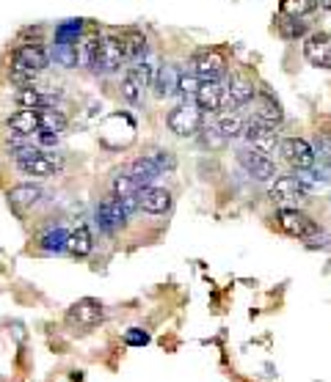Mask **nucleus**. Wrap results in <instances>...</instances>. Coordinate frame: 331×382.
<instances>
[{
    "instance_id": "nucleus-25",
    "label": "nucleus",
    "mask_w": 331,
    "mask_h": 382,
    "mask_svg": "<svg viewBox=\"0 0 331 382\" xmlns=\"http://www.w3.org/2000/svg\"><path fill=\"white\" fill-rule=\"evenodd\" d=\"M243 124H246V122H243V116H240L237 110H232V108H230V110H224V113L218 116V124H216V129H218V132H221V135L230 140V138L243 135Z\"/></svg>"
},
{
    "instance_id": "nucleus-18",
    "label": "nucleus",
    "mask_w": 331,
    "mask_h": 382,
    "mask_svg": "<svg viewBox=\"0 0 331 382\" xmlns=\"http://www.w3.org/2000/svg\"><path fill=\"white\" fill-rule=\"evenodd\" d=\"M254 96H257L254 80H251L248 75L235 72V75L230 78V85H227V105H230V108H243V105H248Z\"/></svg>"
},
{
    "instance_id": "nucleus-3",
    "label": "nucleus",
    "mask_w": 331,
    "mask_h": 382,
    "mask_svg": "<svg viewBox=\"0 0 331 382\" xmlns=\"http://www.w3.org/2000/svg\"><path fill=\"white\" fill-rule=\"evenodd\" d=\"M243 135H246V140L251 143V149H257V152H262V154H271V152L276 149V143H279L276 124H268V122H262V119H257V116H251V119L243 124Z\"/></svg>"
},
{
    "instance_id": "nucleus-2",
    "label": "nucleus",
    "mask_w": 331,
    "mask_h": 382,
    "mask_svg": "<svg viewBox=\"0 0 331 382\" xmlns=\"http://www.w3.org/2000/svg\"><path fill=\"white\" fill-rule=\"evenodd\" d=\"M155 80V69L146 64V61H139V64H133L130 69H127V75H125V80H122V96L130 102V105H141L143 102V94H146V88L152 85Z\"/></svg>"
},
{
    "instance_id": "nucleus-6",
    "label": "nucleus",
    "mask_w": 331,
    "mask_h": 382,
    "mask_svg": "<svg viewBox=\"0 0 331 382\" xmlns=\"http://www.w3.org/2000/svg\"><path fill=\"white\" fill-rule=\"evenodd\" d=\"M113 132H116V138L111 140V149L130 146L133 138H136V122H133L127 113H113V116H108V119L102 122V127H99V138L105 140V138H111Z\"/></svg>"
},
{
    "instance_id": "nucleus-4",
    "label": "nucleus",
    "mask_w": 331,
    "mask_h": 382,
    "mask_svg": "<svg viewBox=\"0 0 331 382\" xmlns=\"http://www.w3.org/2000/svg\"><path fill=\"white\" fill-rule=\"evenodd\" d=\"M166 124L169 129L174 132V135H180V138H193V135H199L202 132V110L196 108V105H177L171 113H169V119H166Z\"/></svg>"
},
{
    "instance_id": "nucleus-38",
    "label": "nucleus",
    "mask_w": 331,
    "mask_h": 382,
    "mask_svg": "<svg viewBox=\"0 0 331 382\" xmlns=\"http://www.w3.org/2000/svg\"><path fill=\"white\" fill-rule=\"evenodd\" d=\"M318 3H321L323 8H329V11H331V0H318Z\"/></svg>"
},
{
    "instance_id": "nucleus-19",
    "label": "nucleus",
    "mask_w": 331,
    "mask_h": 382,
    "mask_svg": "<svg viewBox=\"0 0 331 382\" xmlns=\"http://www.w3.org/2000/svg\"><path fill=\"white\" fill-rule=\"evenodd\" d=\"M17 105L20 108H31V110H50L55 108L58 102V94H50V91H42V88H34V85H25L14 94Z\"/></svg>"
},
{
    "instance_id": "nucleus-1",
    "label": "nucleus",
    "mask_w": 331,
    "mask_h": 382,
    "mask_svg": "<svg viewBox=\"0 0 331 382\" xmlns=\"http://www.w3.org/2000/svg\"><path fill=\"white\" fill-rule=\"evenodd\" d=\"M86 61L94 72L111 75L116 69H122L125 58V42L119 36H92L86 42Z\"/></svg>"
},
{
    "instance_id": "nucleus-16",
    "label": "nucleus",
    "mask_w": 331,
    "mask_h": 382,
    "mask_svg": "<svg viewBox=\"0 0 331 382\" xmlns=\"http://www.w3.org/2000/svg\"><path fill=\"white\" fill-rule=\"evenodd\" d=\"M6 127L11 129L14 135H20V138L39 135V132H42V110L22 108V110H17L14 116H8V119H6Z\"/></svg>"
},
{
    "instance_id": "nucleus-35",
    "label": "nucleus",
    "mask_w": 331,
    "mask_h": 382,
    "mask_svg": "<svg viewBox=\"0 0 331 382\" xmlns=\"http://www.w3.org/2000/svg\"><path fill=\"white\" fill-rule=\"evenodd\" d=\"M202 143H204V146H210V149H221V146L227 143V138H224L218 129L213 127V129H204V135H202Z\"/></svg>"
},
{
    "instance_id": "nucleus-32",
    "label": "nucleus",
    "mask_w": 331,
    "mask_h": 382,
    "mask_svg": "<svg viewBox=\"0 0 331 382\" xmlns=\"http://www.w3.org/2000/svg\"><path fill=\"white\" fill-rule=\"evenodd\" d=\"M315 160H321L323 166H331V132H318L315 143H312Z\"/></svg>"
},
{
    "instance_id": "nucleus-30",
    "label": "nucleus",
    "mask_w": 331,
    "mask_h": 382,
    "mask_svg": "<svg viewBox=\"0 0 331 382\" xmlns=\"http://www.w3.org/2000/svg\"><path fill=\"white\" fill-rule=\"evenodd\" d=\"M139 184L130 179V173H119L116 179H113V196L116 198H133V196H139Z\"/></svg>"
},
{
    "instance_id": "nucleus-26",
    "label": "nucleus",
    "mask_w": 331,
    "mask_h": 382,
    "mask_svg": "<svg viewBox=\"0 0 331 382\" xmlns=\"http://www.w3.org/2000/svg\"><path fill=\"white\" fill-rule=\"evenodd\" d=\"M42 198V187L36 184H17L14 190H8V201L17 207H34Z\"/></svg>"
},
{
    "instance_id": "nucleus-33",
    "label": "nucleus",
    "mask_w": 331,
    "mask_h": 382,
    "mask_svg": "<svg viewBox=\"0 0 331 382\" xmlns=\"http://www.w3.org/2000/svg\"><path fill=\"white\" fill-rule=\"evenodd\" d=\"M42 248L45 251H64L66 248V234L64 231H50L48 237L42 240Z\"/></svg>"
},
{
    "instance_id": "nucleus-27",
    "label": "nucleus",
    "mask_w": 331,
    "mask_h": 382,
    "mask_svg": "<svg viewBox=\"0 0 331 382\" xmlns=\"http://www.w3.org/2000/svg\"><path fill=\"white\" fill-rule=\"evenodd\" d=\"M125 42V58L139 64L143 55H146V39H143L141 31H127V36L122 39Z\"/></svg>"
},
{
    "instance_id": "nucleus-29",
    "label": "nucleus",
    "mask_w": 331,
    "mask_h": 382,
    "mask_svg": "<svg viewBox=\"0 0 331 382\" xmlns=\"http://www.w3.org/2000/svg\"><path fill=\"white\" fill-rule=\"evenodd\" d=\"M315 6H318V0H282V14L284 17H293V20H301Z\"/></svg>"
},
{
    "instance_id": "nucleus-14",
    "label": "nucleus",
    "mask_w": 331,
    "mask_h": 382,
    "mask_svg": "<svg viewBox=\"0 0 331 382\" xmlns=\"http://www.w3.org/2000/svg\"><path fill=\"white\" fill-rule=\"evenodd\" d=\"M304 58L318 69H331V36L307 34L304 36Z\"/></svg>"
},
{
    "instance_id": "nucleus-23",
    "label": "nucleus",
    "mask_w": 331,
    "mask_h": 382,
    "mask_svg": "<svg viewBox=\"0 0 331 382\" xmlns=\"http://www.w3.org/2000/svg\"><path fill=\"white\" fill-rule=\"evenodd\" d=\"M130 179L139 184V187H149L157 176H160V168L155 166V160L152 157H139V160H133V166H130Z\"/></svg>"
},
{
    "instance_id": "nucleus-22",
    "label": "nucleus",
    "mask_w": 331,
    "mask_h": 382,
    "mask_svg": "<svg viewBox=\"0 0 331 382\" xmlns=\"http://www.w3.org/2000/svg\"><path fill=\"white\" fill-rule=\"evenodd\" d=\"M254 116H257V119H262V122H268V124H282V119H284L279 102H276V99H274L268 91H262V94L257 96Z\"/></svg>"
},
{
    "instance_id": "nucleus-15",
    "label": "nucleus",
    "mask_w": 331,
    "mask_h": 382,
    "mask_svg": "<svg viewBox=\"0 0 331 382\" xmlns=\"http://www.w3.org/2000/svg\"><path fill=\"white\" fill-rule=\"evenodd\" d=\"M125 220H127V212L122 210V204H119L116 196H108V198L99 201V207H97V223H99V228L105 234H113Z\"/></svg>"
},
{
    "instance_id": "nucleus-12",
    "label": "nucleus",
    "mask_w": 331,
    "mask_h": 382,
    "mask_svg": "<svg viewBox=\"0 0 331 382\" xmlns=\"http://www.w3.org/2000/svg\"><path fill=\"white\" fill-rule=\"evenodd\" d=\"M102 316H105L102 302L86 297V300H78V302L69 308L66 322H69L72 328H94L97 322H102Z\"/></svg>"
},
{
    "instance_id": "nucleus-28",
    "label": "nucleus",
    "mask_w": 331,
    "mask_h": 382,
    "mask_svg": "<svg viewBox=\"0 0 331 382\" xmlns=\"http://www.w3.org/2000/svg\"><path fill=\"white\" fill-rule=\"evenodd\" d=\"M279 36L287 42H298L307 36V22L304 20H293V17H282L279 20Z\"/></svg>"
},
{
    "instance_id": "nucleus-34",
    "label": "nucleus",
    "mask_w": 331,
    "mask_h": 382,
    "mask_svg": "<svg viewBox=\"0 0 331 382\" xmlns=\"http://www.w3.org/2000/svg\"><path fill=\"white\" fill-rule=\"evenodd\" d=\"M152 160H155V166L160 168V173H163L166 168L174 170V166H177L174 154H171V152H163V149H160V152H155V154H152Z\"/></svg>"
},
{
    "instance_id": "nucleus-11",
    "label": "nucleus",
    "mask_w": 331,
    "mask_h": 382,
    "mask_svg": "<svg viewBox=\"0 0 331 382\" xmlns=\"http://www.w3.org/2000/svg\"><path fill=\"white\" fill-rule=\"evenodd\" d=\"M237 160H240L243 170H246L248 176H254L257 182H271V179H276V166H274V160H271L268 154L257 152V149L240 152Z\"/></svg>"
},
{
    "instance_id": "nucleus-36",
    "label": "nucleus",
    "mask_w": 331,
    "mask_h": 382,
    "mask_svg": "<svg viewBox=\"0 0 331 382\" xmlns=\"http://www.w3.org/2000/svg\"><path fill=\"white\" fill-rule=\"evenodd\" d=\"M199 88V78L196 75H180V85H177V94H196Z\"/></svg>"
},
{
    "instance_id": "nucleus-9",
    "label": "nucleus",
    "mask_w": 331,
    "mask_h": 382,
    "mask_svg": "<svg viewBox=\"0 0 331 382\" xmlns=\"http://www.w3.org/2000/svg\"><path fill=\"white\" fill-rule=\"evenodd\" d=\"M61 157L58 154H52V152H42V149H36L31 157H22V160H17V168L22 170V173H28V176H52V173H58L61 170Z\"/></svg>"
},
{
    "instance_id": "nucleus-5",
    "label": "nucleus",
    "mask_w": 331,
    "mask_h": 382,
    "mask_svg": "<svg viewBox=\"0 0 331 382\" xmlns=\"http://www.w3.org/2000/svg\"><path fill=\"white\" fill-rule=\"evenodd\" d=\"M276 220H279V228H282L284 234H290L295 240H312V237L321 234L318 223L309 214L298 212V210H279Z\"/></svg>"
},
{
    "instance_id": "nucleus-7",
    "label": "nucleus",
    "mask_w": 331,
    "mask_h": 382,
    "mask_svg": "<svg viewBox=\"0 0 331 382\" xmlns=\"http://www.w3.org/2000/svg\"><path fill=\"white\" fill-rule=\"evenodd\" d=\"M279 154L295 170H309L318 163L315 152H312V143L304 140V138H284L282 143H279Z\"/></svg>"
},
{
    "instance_id": "nucleus-13",
    "label": "nucleus",
    "mask_w": 331,
    "mask_h": 382,
    "mask_svg": "<svg viewBox=\"0 0 331 382\" xmlns=\"http://www.w3.org/2000/svg\"><path fill=\"white\" fill-rule=\"evenodd\" d=\"M14 66L20 69H31V72H42L50 66V55L48 50L42 47V42H31V44H20L14 50Z\"/></svg>"
},
{
    "instance_id": "nucleus-8",
    "label": "nucleus",
    "mask_w": 331,
    "mask_h": 382,
    "mask_svg": "<svg viewBox=\"0 0 331 382\" xmlns=\"http://www.w3.org/2000/svg\"><path fill=\"white\" fill-rule=\"evenodd\" d=\"M227 55L221 50H204L193 58V75L204 83V80H221L227 75Z\"/></svg>"
},
{
    "instance_id": "nucleus-37",
    "label": "nucleus",
    "mask_w": 331,
    "mask_h": 382,
    "mask_svg": "<svg viewBox=\"0 0 331 382\" xmlns=\"http://www.w3.org/2000/svg\"><path fill=\"white\" fill-rule=\"evenodd\" d=\"M125 341H127L130 346H143V344L149 341V336H146L143 330H139V328H133V330H127V336H125Z\"/></svg>"
},
{
    "instance_id": "nucleus-17",
    "label": "nucleus",
    "mask_w": 331,
    "mask_h": 382,
    "mask_svg": "<svg viewBox=\"0 0 331 382\" xmlns=\"http://www.w3.org/2000/svg\"><path fill=\"white\" fill-rule=\"evenodd\" d=\"M271 201L276 204H284V201H298V198H307L309 190L307 184L298 179V176H279L274 184H271Z\"/></svg>"
},
{
    "instance_id": "nucleus-20",
    "label": "nucleus",
    "mask_w": 331,
    "mask_h": 382,
    "mask_svg": "<svg viewBox=\"0 0 331 382\" xmlns=\"http://www.w3.org/2000/svg\"><path fill=\"white\" fill-rule=\"evenodd\" d=\"M171 207V193L166 187H141L139 190V210L152 214H163Z\"/></svg>"
},
{
    "instance_id": "nucleus-24",
    "label": "nucleus",
    "mask_w": 331,
    "mask_h": 382,
    "mask_svg": "<svg viewBox=\"0 0 331 382\" xmlns=\"http://www.w3.org/2000/svg\"><path fill=\"white\" fill-rule=\"evenodd\" d=\"M92 248H94V242H92V231H89V226H78L72 234H66V251L72 256H89L92 254Z\"/></svg>"
},
{
    "instance_id": "nucleus-31",
    "label": "nucleus",
    "mask_w": 331,
    "mask_h": 382,
    "mask_svg": "<svg viewBox=\"0 0 331 382\" xmlns=\"http://www.w3.org/2000/svg\"><path fill=\"white\" fill-rule=\"evenodd\" d=\"M55 61H58L61 66H66V69L78 66V44L58 42L55 44Z\"/></svg>"
},
{
    "instance_id": "nucleus-21",
    "label": "nucleus",
    "mask_w": 331,
    "mask_h": 382,
    "mask_svg": "<svg viewBox=\"0 0 331 382\" xmlns=\"http://www.w3.org/2000/svg\"><path fill=\"white\" fill-rule=\"evenodd\" d=\"M155 94L163 99V96H171L177 94V85H180V69L171 66V64H163L157 72H155Z\"/></svg>"
},
{
    "instance_id": "nucleus-10",
    "label": "nucleus",
    "mask_w": 331,
    "mask_h": 382,
    "mask_svg": "<svg viewBox=\"0 0 331 382\" xmlns=\"http://www.w3.org/2000/svg\"><path fill=\"white\" fill-rule=\"evenodd\" d=\"M193 99H196L199 110H204V113H221V108L227 105V88L218 83V80H204V83H199Z\"/></svg>"
}]
</instances>
